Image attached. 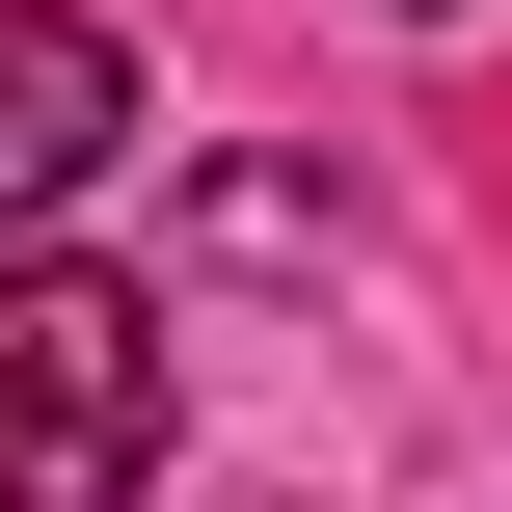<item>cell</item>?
<instances>
[{
    "label": "cell",
    "instance_id": "obj_1",
    "mask_svg": "<svg viewBox=\"0 0 512 512\" xmlns=\"http://www.w3.org/2000/svg\"><path fill=\"white\" fill-rule=\"evenodd\" d=\"M162 486V297L135 270H0V512Z\"/></svg>",
    "mask_w": 512,
    "mask_h": 512
},
{
    "label": "cell",
    "instance_id": "obj_2",
    "mask_svg": "<svg viewBox=\"0 0 512 512\" xmlns=\"http://www.w3.org/2000/svg\"><path fill=\"white\" fill-rule=\"evenodd\" d=\"M108 162H135V54H108L81 0H0V243H27V216H81Z\"/></svg>",
    "mask_w": 512,
    "mask_h": 512
},
{
    "label": "cell",
    "instance_id": "obj_3",
    "mask_svg": "<svg viewBox=\"0 0 512 512\" xmlns=\"http://www.w3.org/2000/svg\"><path fill=\"white\" fill-rule=\"evenodd\" d=\"M432 27H459V0H432Z\"/></svg>",
    "mask_w": 512,
    "mask_h": 512
}]
</instances>
